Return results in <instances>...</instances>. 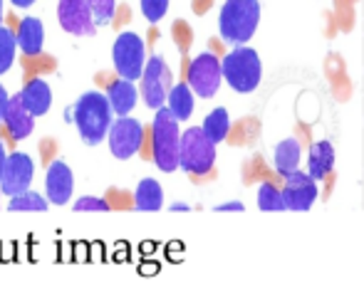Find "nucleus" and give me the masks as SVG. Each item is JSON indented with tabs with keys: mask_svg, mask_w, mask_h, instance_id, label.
<instances>
[{
	"mask_svg": "<svg viewBox=\"0 0 364 294\" xmlns=\"http://www.w3.org/2000/svg\"><path fill=\"white\" fill-rule=\"evenodd\" d=\"M283 195H285V203H288V210H305L312 208V203L317 200V183L310 173H302V171H295L290 176H285V188H283Z\"/></svg>",
	"mask_w": 364,
	"mask_h": 294,
	"instance_id": "f8f14e48",
	"label": "nucleus"
},
{
	"mask_svg": "<svg viewBox=\"0 0 364 294\" xmlns=\"http://www.w3.org/2000/svg\"><path fill=\"white\" fill-rule=\"evenodd\" d=\"M8 102H10V94L5 92V87L0 85V121H5V109H8Z\"/></svg>",
	"mask_w": 364,
	"mask_h": 294,
	"instance_id": "c756f323",
	"label": "nucleus"
},
{
	"mask_svg": "<svg viewBox=\"0 0 364 294\" xmlns=\"http://www.w3.org/2000/svg\"><path fill=\"white\" fill-rule=\"evenodd\" d=\"M332 166H335V148L330 141H317L310 148V161H307V173L315 180H322L330 176Z\"/></svg>",
	"mask_w": 364,
	"mask_h": 294,
	"instance_id": "a211bd4d",
	"label": "nucleus"
},
{
	"mask_svg": "<svg viewBox=\"0 0 364 294\" xmlns=\"http://www.w3.org/2000/svg\"><path fill=\"white\" fill-rule=\"evenodd\" d=\"M164 205V190L159 185V180L154 178H144L139 180L134 190V208L141 210V213H156Z\"/></svg>",
	"mask_w": 364,
	"mask_h": 294,
	"instance_id": "6ab92c4d",
	"label": "nucleus"
},
{
	"mask_svg": "<svg viewBox=\"0 0 364 294\" xmlns=\"http://www.w3.org/2000/svg\"><path fill=\"white\" fill-rule=\"evenodd\" d=\"M112 121H114V109L109 104V97L102 92H85L75 102V124L87 146L105 141Z\"/></svg>",
	"mask_w": 364,
	"mask_h": 294,
	"instance_id": "f257e3e1",
	"label": "nucleus"
},
{
	"mask_svg": "<svg viewBox=\"0 0 364 294\" xmlns=\"http://www.w3.org/2000/svg\"><path fill=\"white\" fill-rule=\"evenodd\" d=\"M87 3H90L92 13H95L97 28L112 23V18H114V10H117V0H87Z\"/></svg>",
	"mask_w": 364,
	"mask_h": 294,
	"instance_id": "a878e982",
	"label": "nucleus"
},
{
	"mask_svg": "<svg viewBox=\"0 0 364 294\" xmlns=\"http://www.w3.org/2000/svg\"><path fill=\"white\" fill-rule=\"evenodd\" d=\"M168 10V0H141V13H144V18L149 23H159V20L166 15Z\"/></svg>",
	"mask_w": 364,
	"mask_h": 294,
	"instance_id": "bb28decb",
	"label": "nucleus"
},
{
	"mask_svg": "<svg viewBox=\"0 0 364 294\" xmlns=\"http://www.w3.org/2000/svg\"><path fill=\"white\" fill-rule=\"evenodd\" d=\"M20 97H23L25 107L35 114V119L45 116L50 111V107H53V92H50V85L45 80H40V77L30 80L28 85L23 87Z\"/></svg>",
	"mask_w": 364,
	"mask_h": 294,
	"instance_id": "f3484780",
	"label": "nucleus"
},
{
	"mask_svg": "<svg viewBox=\"0 0 364 294\" xmlns=\"http://www.w3.org/2000/svg\"><path fill=\"white\" fill-rule=\"evenodd\" d=\"M273 163L280 176H290L300 168V143H297V138H285L275 146Z\"/></svg>",
	"mask_w": 364,
	"mask_h": 294,
	"instance_id": "aec40b11",
	"label": "nucleus"
},
{
	"mask_svg": "<svg viewBox=\"0 0 364 294\" xmlns=\"http://www.w3.org/2000/svg\"><path fill=\"white\" fill-rule=\"evenodd\" d=\"M0 25H3V0H0Z\"/></svg>",
	"mask_w": 364,
	"mask_h": 294,
	"instance_id": "72a5a7b5",
	"label": "nucleus"
},
{
	"mask_svg": "<svg viewBox=\"0 0 364 294\" xmlns=\"http://www.w3.org/2000/svg\"><path fill=\"white\" fill-rule=\"evenodd\" d=\"M166 107L173 111V116L178 121H186L193 114V89L188 82H181V85H173L171 92H168Z\"/></svg>",
	"mask_w": 364,
	"mask_h": 294,
	"instance_id": "412c9836",
	"label": "nucleus"
},
{
	"mask_svg": "<svg viewBox=\"0 0 364 294\" xmlns=\"http://www.w3.org/2000/svg\"><path fill=\"white\" fill-rule=\"evenodd\" d=\"M260 77H263V65L255 50L235 48L223 58V80L230 85V89L238 94H250L258 89Z\"/></svg>",
	"mask_w": 364,
	"mask_h": 294,
	"instance_id": "20e7f679",
	"label": "nucleus"
},
{
	"mask_svg": "<svg viewBox=\"0 0 364 294\" xmlns=\"http://www.w3.org/2000/svg\"><path fill=\"white\" fill-rule=\"evenodd\" d=\"M216 210H218V213H240V210H245V208H243V203L233 200V203H220V205H216Z\"/></svg>",
	"mask_w": 364,
	"mask_h": 294,
	"instance_id": "c85d7f7f",
	"label": "nucleus"
},
{
	"mask_svg": "<svg viewBox=\"0 0 364 294\" xmlns=\"http://www.w3.org/2000/svg\"><path fill=\"white\" fill-rule=\"evenodd\" d=\"M171 210H188V205L186 203H173Z\"/></svg>",
	"mask_w": 364,
	"mask_h": 294,
	"instance_id": "473e14b6",
	"label": "nucleus"
},
{
	"mask_svg": "<svg viewBox=\"0 0 364 294\" xmlns=\"http://www.w3.org/2000/svg\"><path fill=\"white\" fill-rule=\"evenodd\" d=\"M171 70L164 62V58L154 55L146 60L144 75H141V97H144V104L149 109H161L168 99V92H171Z\"/></svg>",
	"mask_w": 364,
	"mask_h": 294,
	"instance_id": "0eeeda50",
	"label": "nucleus"
},
{
	"mask_svg": "<svg viewBox=\"0 0 364 294\" xmlns=\"http://www.w3.org/2000/svg\"><path fill=\"white\" fill-rule=\"evenodd\" d=\"M220 80H223V62L213 53H203L188 65V85H191L193 94L201 99H211L216 97Z\"/></svg>",
	"mask_w": 364,
	"mask_h": 294,
	"instance_id": "6e6552de",
	"label": "nucleus"
},
{
	"mask_svg": "<svg viewBox=\"0 0 364 294\" xmlns=\"http://www.w3.org/2000/svg\"><path fill=\"white\" fill-rule=\"evenodd\" d=\"M33 176H35V163L28 153H23V151L8 153V163H5L3 178H0V190H3V195H8V198H13V195H18V193H25V190H30Z\"/></svg>",
	"mask_w": 364,
	"mask_h": 294,
	"instance_id": "9b49d317",
	"label": "nucleus"
},
{
	"mask_svg": "<svg viewBox=\"0 0 364 294\" xmlns=\"http://www.w3.org/2000/svg\"><path fill=\"white\" fill-rule=\"evenodd\" d=\"M45 190L53 205H68L75 193V173L65 161H53L45 176Z\"/></svg>",
	"mask_w": 364,
	"mask_h": 294,
	"instance_id": "ddd939ff",
	"label": "nucleus"
},
{
	"mask_svg": "<svg viewBox=\"0 0 364 294\" xmlns=\"http://www.w3.org/2000/svg\"><path fill=\"white\" fill-rule=\"evenodd\" d=\"M112 60H114V70L124 80H141L146 67V48L144 40L136 33H119L112 48Z\"/></svg>",
	"mask_w": 364,
	"mask_h": 294,
	"instance_id": "423d86ee",
	"label": "nucleus"
},
{
	"mask_svg": "<svg viewBox=\"0 0 364 294\" xmlns=\"http://www.w3.org/2000/svg\"><path fill=\"white\" fill-rule=\"evenodd\" d=\"M5 126H8V134L13 141H23L33 134L35 129V114L25 107L20 92L15 97H10L8 109H5Z\"/></svg>",
	"mask_w": 364,
	"mask_h": 294,
	"instance_id": "4468645a",
	"label": "nucleus"
},
{
	"mask_svg": "<svg viewBox=\"0 0 364 294\" xmlns=\"http://www.w3.org/2000/svg\"><path fill=\"white\" fill-rule=\"evenodd\" d=\"M15 48H18V38H15V33L0 25V75H5V72L13 67Z\"/></svg>",
	"mask_w": 364,
	"mask_h": 294,
	"instance_id": "393cba45",
	"label": "nucleus"
},
{
	"mask_svg": "<svg viewBox=\"0 0 364 294\" xmlns=\"http://www.w3.org/2000/svg\"><path fill=\"white\" fill-rule=\"evenodd\" d=\"M107 141H109L112 156L119 158V161H127L134 153H139L141 143H144V126L132 116H119L117 121H112Z\"/></svg>",
	"mask_w": 364,
	"mask_h": 294,
	"instance_id": "1a4fd4ad",
	"label": "nucleus"
},
{
	"mask_svg": "<svg viewBox=\"0 0 364 294\" xmlns=\"http://www.w3.org/2000/svg\"><path fill=\"white\" fill-rule=\"evenodd\" d=\"M75 210L77 213H107L109 203L105 198H95V195H85V198L75 200Z\"/></svg>",
	"mask_w": 364,
	"mask_h": 294,
	"instance_id": "cd10ccee",
	"label": "nucleus"
},
{
	"mask_svg": "<svg viewBox=\"0 0 364 294\" xmlns=\"http://www.w3.org/2000/svg\"><path fill=\"white\" fill-rule=\"evenodd\" d=\"M5 163H8V153H5V143L0 141V178H3V171H5Z\"/></svg>",
	"mask_w": 364,
	"mask_h": 294,
	"instance_id": "7c9ffc66",
	"label": "nucleus"
},
{
	"mask_svg": "<svg viewBox=\"0 0 364 294\" xmlns=\"http://www.w3.org/2000/svg\"><path fill=\"white\" fill-rule=\"evenodd\" d=\"M0 193H3V190H0Z\"/></svg>",
	"mask_w": 364,
	"mask_h": 294,
	"instance_id": "f704fd0d",
	"label": "nucleus"
},
{
	"mask_svg": "<svg viewBox=\"0 0 364 294\" xmlns=\"http://www.w3.org/2000/svg\"><path fill=\"white\" fill-rule=\"evenodd\" d=\"M258 208L265 210V213H280V210H288L283 190H278L273 183H263L258 188Z\"/></svg>",
	"mask_w": 364,
	"mask_h": 294,
	"instance_id": "b1692460",
	"label": "nucleus"
},
{
	"mask_svg": "<svg viewBox=\"0 0 364 294\" xmlns=\"http://www.w3.org/2000/svg\"><path fill=\"white\" fill-rule=\"evenodd\" d=\"M10 3H13L15 8H30V5H33L35 0H10Z\"/></svg>",
	"mask_w": 364,
	"mask_h": 294,
	"instance_id": "2f4dec72",
	"label": "nucleus"
},
{
	"mask_svg": "<svg viewBox=\"0 0 364 294\" xmlns=\"http://www.w3.org/2000/svg\"><path fill=\"white\" fill-rule=\"evenodd\" d=\"M107 97H109V104H112V109H114L117 116H129V111H134L136 99H139V89H136L132 80L119 77V80L109 85Z\"/></svg>",
	"mask_w": 364,
	"mask_h": 294,
	"instance_id": "dca6fc26",
	"label": "nucleus"
},
{
	"mask_svg": "<svg viewBox=\"0 0 364 294\" xmlns=\"http://www.w3.org/2000/svg\"><path fill=\"white\" fill-rule=\"evenodd\" d=\"M228 129H230V116L223 107L213 109L211 114L206 116V121H203V131H206V136L211 138L213 143L223 141V138L228 136Z\"/></svg>",
	"mask_w": 364,
	"mask_h": 294,
	"instance_id": "5701e85b",
	"label": "nucleus"
},
{
	"mask_svg": "<svg viewBox=\"0 0 364 294\" xmlns=\"http://www.w3.org/2000/svg\"><path fill=\"white\" fill-rule=\"evenodd\" d=\"M18 48L23 55L28 58H38L43 53V45H45V25L40 18H23L18 25Z\"/></svg>",
	"mask_w": 364,
	"mask_h": 294,
	"instance_id": "2eb2a0df",
	"label": "nucleus"
},
{
	"mask_svg": "<svg viewBox=\"0 0 364 294\" xmlns=\"http://www.w3.org/2000/svg\"><path fill=\"white\" fill-rule=\"evenodd\" d=\"M48 205H50L48 198H43L35 190H25V193H18L10 198L8 210H13V213H45Z\"/></svg>",
	"mask_w": 364,
	"mask_h": 294,
	"instance_id": "4be33fe9",
	"label": "nucleus"
},
{
	"mask_svg": "<svg viewBox=\"0 0 364 294\" xmlns=\"http://www.w3.org/2000/svg\"><path fill=\"white\" fill-rule=\"evenodd\" d=\"M151 151L159 171L173 173L176 168H181V129H178V119L168 107H161L154 114Z\"/></svg>",
	"mask_w": 364,
	"mask_h": 294,
	"instance_id": "f03ea898",
	"label": "nucleus"
},
{
	"mask_svg": "<svg viewBox=\"0 0 364 294\" xmlns=\"http://www.w3.org/2000/svg\"><path fill=\"white\" fill-rule=\"evenodd\" d=\"M216 163V143L203 126H191L181 134V168L191 176H206Z\"/></svg>",
	"mask_w": 364,
	"mask_h": 294,
	"instance_id": "39448f33",
	"label": "nucleus"
},
{
	"mask_svg": "<svg viewBox=\"0 0 364 294\" xmlns=\"http://www.w3.org/2000/svg\"><path fill=\"white\" fill-rule=\"evenodd\" d=\"M58 20L65 33L75 38H90L95 35V13H92L87 0H60L58 3Z\"/></svg>",
	"mask_w": 364,
	"mask_h": 294,
	"instance_id": "9d476101",
	"label": "nucleus"
},
{
	"mask_svg": "<svg viewBox=\"0 0 364 294\" xmlns=\"http://www.w3.org/2000/svg\"><path fill=\"white\" fill-rule=\"evenodd\" d=\"M260 23L258 0H225L218 15L220 38L230 45H245Z\"/></svg>",
	"mask_w": 364,
	"mask_h": 294,
	"instance_id": "7ed1b4c3",
	"label": "nucleus"
}]
</instances>
